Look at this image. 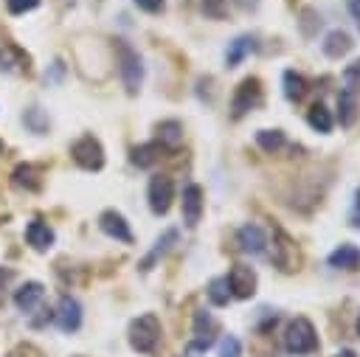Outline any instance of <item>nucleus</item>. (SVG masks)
<instances>
[{
    "mask_svg": "<svg viewBox=\"0 0 360 357\" xmlns=\"http://www.w3.org/2000/svg\"><path fill=\"white\" fill-rule=\"evenodd\" d=\"M270 261L281 270V273H295L301 267V253H298V245L295 239L281 231L278 225L273 228V245H270Z\"/></svg>",
    "mask_w": 360,
    "mask_h": 357,
    "instance_id": "obj_1",
    "label": "nucleus"
},
{
    "mask_svg": "<svg viewBox=\"0 0 360 357\" xmlns=\"http://www.w3.org/2000/svg\"><path fill=\"white\" fill-rule=\"evenodd\" d=\"M158 340H160V320L152 312H146L129 323V346L135 351L149 354V351H155Z\"/></svg>",
    "mask_w": 360,
    "mask_h": 357,
    "instance_id": "obj_2",
    "label": "nucleus"
},
{
    "mask_svg": "<svg viewBox=\"0 0 360 357\" xmlns=\"http://www.w3.org/2000/svg\"><path fill=\"white\" fill-rule=\"evenodd\" d=\"M284 346L290 354H309L318 349V335H315V326L307 320V318H295L290 320L287 326V335H284Z\"/></svg>",
    "mask_w": 360,
    "mask_h": 357,
    "instance_id": "obj_3",
    "label": "nucleus"
},
{
    "mask_svg": "<svg viewBox=\"0 0 360 357\" xmlns=\"http://www.w3.org/2000/svg\"><path fill=\"white\" fill-rule=\"evenodd\" d=\"M70 155H73V160H76L82 169H87V171H98V169L104 166V149H101V143H98L93 135H82V138L70 146Z\"/></svg>",
    "mask_w": 360,
    "mask_h": 357,
    "instance_id": "obj_4",
    "label": "nucleus"
},
{
    "mask_svg": "<svg viewBox=\"0 0 360 357\" xmlns=\"http://www.w3.org/2000/svg\"><path fill=\"white\" fill-rule=\"evenodd\" d=\"M118 65H121V82H124L127 93H135V90L141 87V79H143L141 56H138L129 45L118 42Z\"/></svg>",
    "mask_w": 360,
    "mask_h": 357,
    "instance_id": "obj_5",
    "label": "nucleus"
},
{
    "mask_svg": "<svg viewBox=\"0 0 360 357\" xmlns=\"http://www.w3.org/2000/svg\"><path fill=\"white\" fill-rule=\"evenodd\" d=\"M259 104H262V84H259L256 76H248V79L236 87V93H233L231 112H233V118H242L248 110H253V107H259Z\"/></svg>",
    "mask_w": 360,
    "mask_h": 357,
    "instance_id": "obj_6",
    "label": "nucleus"
},
{
    "mask_svg": "<svg viewBox=\"0 0 360 357\" xmlns=\"http://www.w3.org/2000/svg\"><path fill=\"white\" fill-rule=\"evenodd\" d=\"M172 200H174V183H172V177L155 174L152 183H149V208H152V214H158V216L166 214L169 205H172Z\"/></svg>",
    "mask_w": 360,
    "mask_h": 357,
    "instance_id": "obj_7",
    "label": "nucleus"
},
{
    "mask_svg": "<svg viewBox=\"0 0 360 357\" xmlns=\"http://www.w3.org/2000/svg\"><path fill=\"white\" fill-rule=\"evenodd\" d=\"M225 281H228L231 295H236V298H250V295L256 292V273H253V267L233 264V267L228 270Z\"/></svg>",
    "mask_w": 360,
    "mask_h": 357,
    "instance_id": "obj_8",
    "label": "nucleus"
},
{
    "mask_svg": "<svg viewBox=\"0 0 360 357\" xmlns=\"http://www.w3.org/2000/svg\"><path fill=\"white\" fill-rule=\"evenodd\" d=\"M98 228H101L110 239H118V242H124V245L132 242V231H129L127 219H124L118 211H104V214L98 216Z\"/></svg>",
    "mask_w": 360,
    "mask_h": 357,
    "instance_id": "obj_9",
    "label": "nucleus"
},
{
    "mask_svg": "<svg viewBox=\"0 0 360 357\" xmlns=\"http://www.w3.org/2000/svg\"><path fill=\"white\" fill-rule=\"evenodd\" d=\"M56 323L62 332H76L79 323H82V306L76 298L70 295H62L59 298V309H56Z\"/></svg>",
    "mask_w": 360,
    "mask_h": 357,
    "instance_id": "obj_10",
    "label": "nucleus"
},
{
    "mask_svg": "<svg viewBox=\"0 0 360 357\" xmlns=\"http://www.w3.org/2000/svg\"><path fill=\"white\" fill-rule=\"evenodd\" d=\"M200 216H202V188L191 183L183 188V219L188 228H194Z\"/></svg>",
    "mask_w": 360,
    "mask_h": 357,
    "instance_id": "obj_11",
    "label": "nucleus"
},
{
    "mask_svg": "<svg viewBox=\"0 0 360 357\" xmlns=\"http://www.w3.org/2000/svg\"><path fill=\"white\" fill-rule=\"evenodd\" d=\"M42 295H45V290H42V284H39V281H25V284L14 292V304H17V309H20V312H31V309H37V306H39Z\"/></svg>",
    "mask_w": 360,
    "mask_h": 357,
    "instance_id": "obj_12",
    "label": "nucleus"
},
{
    "mask_svg": "<svg viewBox=\"0 0 360 357\" xmlns=\"http://www.w3.org/2000/svg\"><path fill=\"white\" fill-rule=\"evenodd\" d=\"M214 335H217V320L208 312H197L194 315V346L205 351L214 343Z\"/></svg>",
    "mask_w": 360,
    "mask_h": 357,
    "instance_id": "obj_13",
    "label": "nucleus"
},
{
    "mask_svg": "<svg viewBox=\"0 0 360 357\" xmlns=\"http://www.w3.org/2000/svg\"><path fill=\"white\" fill-rule=\"evenodd\" d=\"M236 239H239V247L245 253H262L267 247V236H264V231L259 225H242Z\"/></svg>",
    "mask_w": 360,
    "mask_h": 357,
    "instance_id": "obj_14",
    "label": "nucleus"
},
{
    "mask_svg": "<svg viewBox=\"0 0 360 357\" xmlns=\"http://www.w3.org/2000/svg\"><path fill=\"white\" fill-rule=\"evenodd\" d=\"M25 242H28L34 250H48V247L53 245V231H51L45 222L34 219V222L25 225Z\"/></svg>",
    "mask_w": 360,
    "mask_h": 357,
    "instance_id": "obj_15",
    "label": "nucleus"
},
{
    "mask_svg": "<svg viewBox=\"0 0 360 357\" xmlns=\"http://www.w3.org/2000/svg\"><path fill=\"white\" fill-rule=\"evenodd\" d=\"M0 70H6V73H22V70H28V56L17 45H3L0 48Z\"/></svg>",
    "mask_w": 360,
    "mask_h": 357,
    "instance_id": "obj_16",
    "label": "nucleus"
},
{
    "mask_svg": "<svg viewBox=\"0 0 360 357\" xmlns=\"http://www.w3.org/2000/svg\"><path fill=\"white\" fill-rule=\"evenodd\" d=\"M352 45L354 42H352V37L346 31H329L326 39H323V53L329 59H340V56H346L352 51Z\"/></svg>",
    "mask_w": 360,
    "mask_h": 357,
    "instance_id": "obj_17",
    "label": "nucleus"
},
{
    "mask_svg": "<svg viewBox=\"0 0 360 357\" xmlns=\"http://www.w3.org/2000/svg\"><path fill=\"white\" fill-rule=\"evenodd\" d=\"M256 51V39L250 37V34H242V37H236L231 45H228V53H225V62H228V67H236L248 53H253Z\"/></svg>",
    "mask_w": 360,
    "mask_h": 357,
    "instance_id": "obj_18",
    "label": "nucleus"
},
{
    "mask_svg": "<svg viewBox=\"0 0 360 357\" xmlns=\"http://www.w3.org/2000/svg\"><path fill=\"white\" fill-rule=\"evenodd\" d=\"M329 264L338 267V270H357L360 267V250L354 245H340L332 256H329Z\"/></svg>",
    "mask_w": 360,
    "mask_h": 357,
    "instance_id": "obj_19",
    "label": "nucleus"
},
{
    "mask_svg": "<svg viewBox=\"0 0 360 357\" xmlns=\"http://www.w3.org/2000/svg\"><path fill=\"white\" fill-rule=\"evenodd\" d=\"M158 141L166 149H177L183 143V124L180 121H160L158 124Z\"/></svg>",
    "mask_w": 360,
    "mask_h": 357,
    "instance_id": "obj_20",
    "label": "nucleus"
},
{
    "mask_svg": "<svg viewBox=\"0 0 360 357\" xmlns=\"http://www.w3.org/2000/svg\"><path fill=\"white\" fill-rule=\"evenodd\" d=\"M160 152H163L160 143H141V146L132 149V163L138 169H149V166H155L160 160Z\"/></svg>",
    "mask_w": 360,
    "mask_h": 357,
    "instance_id": "obj_21",
    "label": "nucleus"
},
{
    "mask_svg": "<svg viewBox=\"0 0 360 357\" xmlns=\"http://www.w3.org/2000/svg\"><path fill=\"white\" fill-rule=\"evenodd\" d=\"M338 115H340V126H352L354 124V118H357V98H354V93L352 90H343L340 96H338Z\"/></svg>",
    "mask_w": 360,
    "mask_h": 357,
    "instance_id": "obj_22",
    "label": "nucleus"
},
{
    "mask_svg": "<svg viewBox=\"0 0 360 357\" xmlns=\"http://www.w3.org/2000/svg\"><path fill=\"white\" fill-rule=\"evenodd\" d=\"M307 93V79L295 70H284V96L290 101H301Z\"/></svg>",
    "mask_w": 360,
    "mask_h": 357,
    "instance_id": "obj_23",
    "label": "nucleus"
},
{
    "mask_svg": "<svg viewBox=\"0 0 360 357\" xmlns=\"http://www.w3.org/2000/svg\"><path fill=\"white\" fill-rule=\"evenodd\" d=\"M11 180H14V186L28 188V191H37L39 188V171L34 166H28V163H20L14 169V174H11Z\"/></svg>",
    "mask_w": 360,
    "mask_h": 357,
    "instance_id": "obj_24",
    "label": "nucleus"
},
{
    "mask_svg": "<svg viewBox=\"0 0 360 357\" xmlns=\"http://www.w3.org/2000/svg\"><path fill=\"white\" fill-rule=\"evenodd\" d=\"M256 143H259L267 155H276L287 141H284V132H281V129H259V132H256Z\"/></svg>",
    "mask_w": 360,
    "mask_h": 357,
    "instance_id": "obj_25",
    "label": "nucleus"
},
{
    "mask_svg": "<svg viewBox=\"0 0 360 357\" xmlns=\"http://www.w3.org/2000/svg\"><path fill=\"white\" fill-rule=\"evenodd\" d=\"M307 121H309V126H312V129H318V132H329V129H332V115H329V110H326L321 101L309 107Z\"/></svg>",
    "mask_w": 360,
    "mask_h": 357,
    "instance_id": "obj_26",
    "label": "nucleus"
},
{
    "mask_svg": "<svg viewBox=\"0 0 360 357\" xmlns=\"http://www.w3.org/2000/svg\"><path fill=\"white\" fill-rule=\"evenodd\" d=\"M208 298H211V304H214V306H225V304L231 301L228 281H225V278H214V281L208 284Z\"/></svg>",
    "mask_w": 360,
    "mask_h": 357,
    "instance_id": "obj_27",
    "label": "nucleus"
},
{
    "mask_svg": "<svg viewBox=\"0 0 360 357\" xmlns=\"http://www.w3.org/2000/svg\"><path fill=\"white\" fill-rule=\"evenodd\" d=\"M298 25H301V34H304V37H315V31L321 28V17H318V11H315V8H301V20H298Z\"/></svg>",
    "mask_w": 360,
    "mask_h": 357,
    "instance_id": "obj_28",
    "label": "nucleus"
},
{
    "mask_svg": "<svg viewBox=\"0 0 360 357\" xmlns=\"http://www.w3.org/2000/svg\"><path fill=\"white\" fill-rule=\"evenodd\" d=\"M174 239H177V231H166V233H163V239H158V247H155V250H152V253L146 256V261L141 264V270H149V267L155 264V259H158V256H163V253L169 250V245H172Z\"/></svg>",
    "mask_w": 360,
    "mask_h": 357,
    "instance_id": "obj_29",
    "label": "nucleus"
},
{
    "mask_svg": "<svg viewBox=\"0 0 360 357\" xmlns=\"http://www.w3.org/2000/svg\"><path fill=\"white\" fill-rule=\"evenodd\" d=\"M202 11L211 20H222L228 14V0H202Z\"/></svg>",
    "mask_w": 360,
    "mask_h": 357,
    "instance_id": "obj_30",
    "label": "nucleus"
},
{
    "mask_svg": "<svg viewBox=\"0 0 360 357\" xmlns=\"http://www.w3.org/2000/svg\"><path fill=\"white\" fill-rule=\"evenodd\" d=\"M239 354H242V343H239L233 335L222 337V343H219V357H239Z\"/></svg>",
    "mask_w": 360,
    "mask_h": 357,
    "instance_id": "obj_31",
    "label": "nucleus"
},
{
    "mask_svg": "<svg viewBox=\"0 0 360 357\" xmlns=\"http://www.w3.org/2000/svg\"><path fill=\"white\" fill-rule=\"evenodd\" d=\"M343 79H346V90H357L360 87V59L354 62V65H349L346 67V73H343Z\"/></svg>",
    "mask_w": 360,
    "mask_h": 357,
    "instance_id": "obj_32",
    "label": "nucleus"
},
{
    "mask_svg": "<svg viewBox=\"0 0 360 357\" xmlns=\"http://www.w3.org/2000/svg\"><path fill=\"white\" fill-rule=\"evenodd\" d=\"M37 6H39V0H8V11L11 14H25V11L37 8Z\"/></svg>",
    "mask_w": 360,
    "mask_h": 357,
    "instance_id": "obj_33",
    "label": "nucleus"
},
{
    "mask_svg": "<svg viewBox=\"0 0 360 357\" xmlns=\"http://www.w3.org/2000/svg\"><path fill=\"white\" fill-rule=\"evenodd\" d=\"M135 6L143 8V11H149V14H155V11L163 8V0H135Z\"/></svg>",
    "mask_w": 360,
    "mask_h": 357,
    "instance_id": "obj_34",
    "label": "nucleus"
},
{
    "mask_svg": "<svg viewBox=\"0 0 360 357\" xmlns=\"http://www.w3.org/2000/svg\"><path fill=\"white\" fill-rule=\"evenodd\" d=\"M8 281H11V270H3V267H0V298H3V292H6V287H8Z\"/></svg>",
    "mask_w": 360,
    "mask_h": 357,
    "instance_id": "obj_35",
    "label": "nucleus"
},
{
    "mask_svg": "<svg viewBox=\"0 0 360 357\" xmlns=\"http://www.w3.org/2000/svg\"><path fill=\"white\" fill-rule=\"evenodd\" d=\"M349 11L354 14V20H360V0H349Z\"/></svg>",
    "mask_w": 360,
    "mask_h": 357,
    "instance_id": "obj_36",
    "label": "nucleus"
},
{
    "mask_svg": "<svg viewBox=\"0 0 360 357\" xmlns=\"http://www.w3.org/2000/svg\"><path fill=\"white\" fill-rule=\"evenodd\" d=\"M338 357H357V354H354V351H340Z\"/></svg>",
    "mask_w": 360,
    "mask_h": 357,
    "instance_id": "obj_37",
    "label": "nucleus"
},
{
    "mask_svg": "<svg viewBox=\"0 0 360 357\" xmlns=\"http://www.w3.org/2000/svg\"><path fill=\"white\" fill-rule=\"evenodd\" d=\"M357 335H360V318H357Z\"/></svg>",
    "mask_w": 360,
    "mask_h": 357,
    "instance_id": "obj_38",
    "label": "nucleus"
},
{
    "mask_svg": "<svg viewBox=\"0 0 360 357\" xmlns=\"http://www.w3.org/2000/svg\"><path fill=\"white\" fill-rule=\"evenodd\" d=\"M0 155H3V141H0Z\"/></svg>",
    "mask_w": 360,
    "mask_h": 357,
    "instance_id": "obj_39",
    "label": "nucleus"
},
{
    "mask_svg": "<svg viewBox=\"0 0 360 357\" xmlns=\"http://www.w3.org/2000/svg\"><path fill=\"white\" fill-rule=\"evenodd\" d=\"M76 357H82V354H76Z\"/></svg>",
    "mask_w": 360,
    "mask_h": 357,
    "instance_id": "obj_40",
    "label": "nucleus"
}]
</instances>
